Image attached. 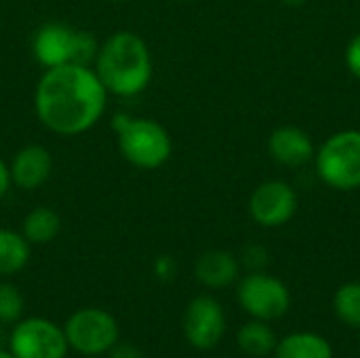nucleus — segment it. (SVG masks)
<instances>
[{
	"instance_id": "1",
	"label": "nucleus",
	"mask_w": 360,
	"mask_h": 358,
	"mask_svg": "<svg viewBox=\"0 0 360 358\" xmlns=\"http://www.w3.org/2000/svg\"><path fill=\"white\" fill-rule=\"evenodd\" d=\"M108 91L93 68L65 63L44 70L34 91L38 120L57 135H80L105 112Z\"/></svg>"
},
{
	"instance_id": "2",
	"label": "nucleus",
	"mask_w": 360,
	"mask_h": 358,
	"mask_svg": "<svg viewBox=\"0 0 360 358\" xmlns=\"http://www.w3.org/2000/svg\"><path fill=\"white\" fill-rule=\"evenodd\" d=\"M93 63L108 95L135 97L146 91L152 80L150 49L135 32L122 30L108 36Z\"/></svg>"
},
{
	"instance_id": "3",
	"label": "nucleus",
	"mask_w": 360,
	"mask_h": 358,
	"mask_svg": "<svg viewBox=\"0 0 360 358\" xmlns=\"http://www.w3.org/2000/svg\"><path fill=\"white\" fill-rule=\"evenodd\" d=\"M112 127L118 137L120 154L127 162L137 169H158L173 152V141L169 131L152 118H135L127 114H116Z\"/></svg>"
},
{
	"instance_id": "4",
	"label": "nucleus",
	"mask_w": 360,
	"mask_h": 358,
	"mask_svg": "<svg viewBox=\"0 0 360 358\" xmlns=\"http://www.w3.org/2000/svg\"><path fill=\"white\" fill-rule=\"evenodd\" d=\"M99 42L91 32L76 30L65 23H44L32 40V53L42 68H57L65 63L89 65L95 61Z\"/></svg>"
},
{
	"instance_id": "5",
	"label": "nucleus",
	"mask_w": 360,
	"mask_h": 358,
	"mask_svg": "<svg viewBox=\"0 0 360 358\" xmlns=\"http://www.w3.org/2000/svg\"><path fill=\"white\" fill-rule=\"evenodd\" d=\"M316 173L329 188L352 192L360 188V131L348 129L331 135L314 154Z\"/></svg>"
},
{
	"instance_id": "6",
	"label": "nucleus",
	"mask_w": 360,
	"mask_h": 358,
	"mask_svg": "<svg viewBox=\"0 0 360 358\" xmlns=\"http://www.w3.org/2000/svg\"><path fill=\"white\" fill-rule=\"evenodd\" d=\"M68 346L84 357L108 354L120 338L116 319L101 308H80L63 325Z\"/></svg>"
},
{
	"instance_id": "7",
	"label": "nucleus",
	"mask_w": 360,
	"mask_h": 358,
	"mask_svg": "<svg viewBox=\"0 0 360 358\" xmlns=\"http://www.w3.org/2000/svg\"><path fill=\"white\" fill-rule=\"evenodd\" d=\"M236 300L240 308L255 321H278L291 308V293L287 285L266 272H251L238 281Z\"/></svg>"
},
{
	"instance_id": "8",
	"label": "nucleus",
	"mask_w": 360,
	"mask_h": 358,
	"mask_svg": "<svg viewBox=\"0 0 360 358\" xmlns=\"http://www.w3.org/2000/svg\"><path fill=\"white\" fill-rule=\"evenodd\" d=\"M68 348L63 329L40 317L17 321L8 338V352L15 358H65Z\"/></svg>"
},
{
	"instance_id": "9",
	"label": "nucleus",
	"mask_w": 360,
	"mask_h": 358,
	"mask_svg": "<svg viewBox=\"0 0 360 358\" xmlns=\"http://www.w3.org/2000/svg\"><path fill=\"white\" fill-rule=\"evenodd\" d=\"M226 312L211 295L194 298L184 312V335L196 350H213L226 335Z\"/></svg>"
},
{
	"instance_id": "10",
	"label": "nucleus",
	"mask_w": 360,
	"mask_h": 358,
	"mask_svg": "<svg viewBox=\"0 0 360 358\" xmlns=\"http://www.w3.org/2000/svg\"><path fill=\"white\" fill-rule=\"evenodd\" d=\"M249 213L264 228H278L297 213V194L287 181H264L249 198Z\"/></svg>"
},
{
	"instance_id": "11",
	"label": "nucleus",
	"mask_w": 360,
	"mask_h": 358,
	"mask_svg": "<svg viewBox=\"0 0 360 358\" xmlns=\"http://www.w3.org/2000/svg\"><path fill=\"white\" fill-rule=\"evenodd\" d=\"M11 181L21 188V190H36L42 184H46V179L51 177L53 171V158L49 154V150L40 143H30L25 148H21L11 165Z\"/></svg>"
},
{
	"instance_id": "12",
	"label": "nucleus",
	"mask_w": 360,
	"mask_h": 358,
	"mask_svg": "<svg viewBox=\"0 0 360 358\" xmlns=\"http://www.w3.org/2000/svg\"><path fill=\"white\" fill-rule=\"evenodd\" d=\"M268 150H270V156L278 165L293 167V169L308 165L316 154L312 137L304 129L293 127V124L274 129L268 141Z\"/></svg>"
},
{
	"instance_id": "13",
	"label": "nucleus",
	"mask_w": 360,
	"mask_h": 358,
	"mask_svg": "<svg viewBox=\"0 0 360 358\" xmlns=\"http://www.w3.org/2000/svg\"><path fill=\"white\" fill-rule=\"evenodd\" d=\"M194 274L209 289H226L238 279V262L228 251H207L196 260Z\"/></svg>"
},
{
	"instance_id": "14",
	"label": "nucleus",
	"mask_w": 360,
	"mask_h": 358,
	"mask_svg": "<svg viewBox=\"0 0 360 358\" xmlns=\"http://www.w3.org/2000/svg\"><path fill=\"white\" fill-rule=\"evenodd\" d=\"M274 358H333V346L321 333L295 331L278 340Z\"/></svg>"
},
{
	"instance_id": "15",
	"label": "nucleus",
	"mask_w": 360,
	"mask_h": 358,
	"mask_svg": "<svg viewBox=\"0 0 360 358\" xmlns=\"http://www.w3.org/2000/svg\"><path fill=\"white\" fill-rule=\"evenodd\" d=\"M236 344L247 357L262 358L268 357V354H274V348H276L278 340H276V333L270 327V323L251 319L249 323H245L238 329Z\"/></svg>"
},
{
	"instance_id": "16",
	"label": "nucleus",
	"mask_w": 360,
	"mask_h": 358,
	"mask_svg": "<svg viewBox=\"0 0 360 358\" xmlns=\"http://www.w3.org/2000/svg\"><path fill=\"white\" fill-rule=\"evenodd\" d=\"M30 262V243L23 234L0 228V276H13Z\"/></svg>"
},
{
	"instance_id": "17",
	"label": "nucleus",
	"mask_w": 360,
	"mask_h": 358,
	"mask_svg": "<svg viewBox=\"0 0 360 358\" xmlns=\"http://www.w3.org/2000/svg\"><path fill=\"white\" fill-rule=\"evenodd\" d=\"M61 230V219L51 207H36L23 219L21 234L30 245H46Z\"/></svg>"
},
{
	"instance_id": "18",
	"label": "nucleus",
	"mask_w": 360,
	"mask_h": 358,
	"mask_svg": "<svg viewBox=\"0 0 360 358\" xmlns=\"http://www.w3.org/2000/svg\"><path fill=\"white\" fill-rule=\"evenodd\" d=\"M333 310L344 325L360 331V283H346L335 291Z\"/></svg>"
},
{
	"instance_id": "19",
	"label": "nucleus",
	"mask_w": 360,
	"mask_h": 358,
	"mask_svg": "<svg viewBox=\"0 0 360 358\" xmlns=\"http://www.w3.org/2000/svg\"><path fill=\"white\" fill-rule=\"evenodd\" d=\"M25 310V302L21 291L11 283H0V323L15 325L21 321Z\"/></svg>"
},
{
	"instance_id": "20",
	"label": "nucleus",
	"mask_w": 360,
	"mask_h": 358,
	"mask_svg": "<svg viewBox=\"0 0 360 358\" xmlns=\"http://www.w3.org/2000/svg\"><path fill=\"white\" fill-rule=\"evenodd\" d=\"M346 65H348L350 74L360 80V32L350 38V42L346 46Z\"/></svg>"
},
{
	"instance_id": "21",
	"label": "nucleus",
	"mask_w": 360,
	"mask_h": 358,
	"mask_svg": "<svg viewBox=\"0 0 360 358\" xmlns=\"http://www.w3.org/2000/svg\"><path fill=\"white\" fill-rule=\"evenodd\" d=\"M175 270H177L175 260L169 257V255H160V257L156 260V264H154V272H156V276H158L160 281H171V279L175 276Z\"/></svg>"
},
{
	"instance_id": "22",
	"label": "nucleus",
	"mask_w": 360,
	"mask_h": 358,
	"mask_svg": "<svg viewBox=\"0 0 360 358\" xmlns=\"http://www.w3.org/2000/svg\"><path fill=\"white\" fill-rule=\"evenodd\" d=\"M108 354H110V358H143L141 350L137 346H133V344H120V342Z\"/></svg>"
},
{
	"instance_id": "23",
	"label": "nucleus",
	"mask_w": 360,
	"mask_h": 358,
	"mask_svg": "<svg viewBox=\"0 0 360 358\" xmlns=\"http://www.w3.org/2000/svg\"><path fill=\"white\" fill-rule=\"evenodd\" d=\"M11 171H8V165L0 158V198L8 192V188H11Z\"/></svg>"
},
{
	"instance_id": "24",
	"label": "nucleus",
	"mask_w": 360,
	"mask_h": 358,
	"mask_svg": "<svg viewBox=\"0 0 360 358\" xmlns=\"http://www.w3.org/2000/svg\"><path fill=\"white\" fill-rule=\"evenodd\" d=\"M283 4H287V6H300V4H304L306 0H281Z\"/></svg>"
},
{
	"instance_id": "25",
	"label": "nucleus",
	"mask_w": 360,
	"mask_h": 358,
	"mask_svg": "<svg viewBox=\"0 0 360 358\" xmlns=\"http://www.w3.org/2000/svg\"><path fill=\"white\" fill-rule=\"evenodd\" d=\"M0 358H15L8 350H0Z\"/></svg>"
},
{
	"instance_id": "26",
	"label": "nucleus",
	"mask_w": 360,
	"mask_h": 358,
	"mask_svg": "<svg viewBox=\"0 0 360 358\" xmlns=\"http://www.w3.org/2000/svg\"><path fill=\"white\" fill-rule=\"evenodd\" d=\"M110 2H122V0H110Z\"/></svg>"
},
{
	"instance_id": "27",
	"label": "nucleus",
	"mask_w": 360,
	"mask_h": 358,
	"mask_svg": "<svg viewBox=\"0 0 360 358\" xmlns=\"http://www.w3.org/2000/svg\"><path fill=\"white\" fill-rule=\"evenodd\" d=\"M179 2H186V0H179Z\"/></svg>"
}]
</instances>
